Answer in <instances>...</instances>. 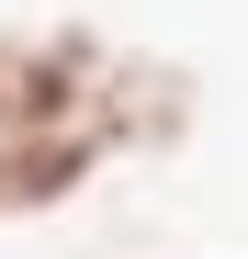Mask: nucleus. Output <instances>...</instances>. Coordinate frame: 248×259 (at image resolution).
I'll list each match as a JSON object with an SVG mask.
<instances>
[{"label":"nucleus","mask_w":248,"mask_h":259,"mask_svg":"<svg viewBox=\"0 0 248 259\" xmlns=\"http://www.w3.org/2000/svg\"><path fill=\"white\" fill-rule=\"evenodd\" d=\"M113 147L91 124H0V214H57L68 192H91V169Z\"/></svg>","instance_id":"3"},{"label":"nucleus","mask_w":248,"mask_h":259,"mask_svg":"<svg viewBox=\"0 0 248 259\" xmlns=\"http://www.w3.org/2000/svg\"><path fill=\"white\" fill-rule=\"evenodd\" d=\"M113 46L91 23H0V124H91V91H102Z\"/></svg>","instance_id":"1"},{"label":"nucleus","mask_w":248,"mask_h":259,"mask_svg":"<svg viewBox=\"0 0 248 259\" xmlns=\"http://www.w3.org/2000/svg\"><path fill=\"white\" fill-rule=\"evenodd\" d=\"M91 136H102L113 158L181 147V136H192V68H170V57H113L102 91H91Z\"/></svg>","instance_id":"2"}]
</instances>
